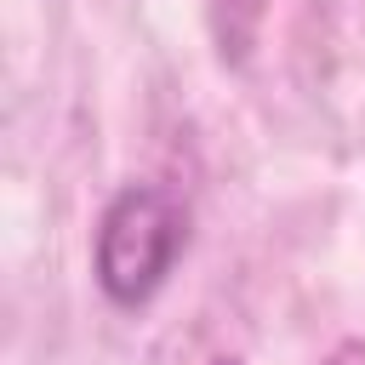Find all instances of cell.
Wrapping results in <instances>:
<instances>
[{"mask_svg":"<svg viewBox=\"0 0 365 365\" xmlns=\"http://www.w3.org/2000/svg\"><path fill=\"white\" fill-rule=\"evenodd\" d=\"M182 240H188V217L165 188L137 182V188L114 194L103 222H97V285H103V297L120 302V308L148 302L165 285Z\"/></svg>","mask_w":365,"mask_h":365,"instance_id":"6da1fadb","label":"cell"}]
</instances>
